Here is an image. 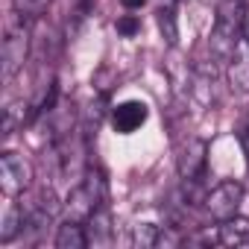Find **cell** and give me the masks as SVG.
Wrapping results in <instances>:
<instances>
[{"label":"cell","mask_w":249,"mask_h":249,"mask_svg":"<svg viewBox=\"0 0 249 249\" xmlns=\"http://www.w3.org/2000/svg\"><path fill=\"white\" fill-rule=\"evenodd\" d=\"M27 56H30V30H27V24L21 18V21L9 24L6 38H3V53H0V59H3V79L6 82L24 68Z\"/></svg>","instance_id":"6da1fadb"},{"label":"cell","mask_w":249,"mask_h":249,"mask_svg":"<svg viewBox=\"0 0 249 249\" xmlns=\"http://www.w3.org/2000/svg\"><path fill=\"white\" fill-rule=\"evenodd\" d=\"M33 185V164L21 153H3L0 156V188L6 196H21Z\"/></svg>","instance_id":"7a4b0ae2"},{"label":"cell","mask_w":249,"mask_h":249,"mask_svg":"<svg viewBox=\"0 0 249 249\" xmlns=\"http://www.w3.org/2000/svg\"><path fill=\"white\" fill-rule=\"evenodd\" d=\"M240 202H243V185L240 182H220L205 194V211L217 223L234 217L240 211Z\"/></svg>","instance_id":"3957f363"},{"label":"cell","mask_w":249,"mask_h":249,"mask_svg":"<svg viewBox=\"0 0 249 249\" xmlns=\"http://www.w3.org/2000/svg\"><path fill=\"white\" fill-rule=\"evenodd\" d=\"M205 141L202 138H185L182 147L176 150V167L185 185H199L205 176Z\"/></svg>","instance_id":"277c9868"},{"label":"cell","mask_w":249,"mask_h":249,"mask_svg":"<svg viewBox=\"0 0 249 249\" xmlns=\"http://www.w3.org/2000/svg\"><path fill=\"white\" fill-rule=\"evenodd\" d=\"M147 117H150V111L141 100H126L111 108V126L120 135H132L135 129H141L147 123Z\"/></svg>","instance_id":"5b68a950"},{"label":"cell","mask_w":249,"mask_h":249,"mask_svg":"<svg viewBox=\"0 0 249 249\" xmlns=\"http://www.w3.org/2000/svg\"><path fill=\"white\" fill-rule=\"evenodd\" d=\"M229 82L234 94H249V41L243 38L229 59Z\"/></svg>","instance_id":"8992f818"},{"label":"cell","mask_w":249,"mask_h":249,"mask_svg":"<svg viewBox=\"0 0 249 249\" xmlns=\"http://www.w3.org/2000/svg\"><path fill=\"white\" fill-rule=\"evenodd\" d=\"M85 231H88V243H94V246H108L111 243V217H108L106 205H100L85 220Z\"/></svg>","instance_id":"52a82bcc"},{"label":"cell","mask_w":249,"mask_h":249,"mask_svg":"<svg viewBox=\"0 0 249 249\" xmlns=\"http://www.w3.org/2000/svg\"><path fill=\"white\" fill-rule=\"evenodd\" d=\"M56 246H59V249H85V246H88L85 223L68 217V220L59 226V231H56Z\"/></svg>","instance_id":"ba28073f"},{"label":"cell","mask_w":249,"mask_h":249,"mask_svg":"<svg viewBox=\"0 0 249 249\" xmlns=\"http://www.w3.org/2000/svg\"><path fill=\"white\" fill-rule=\"evenodd\" d=\"M220 234H217V240L220 243H226V246H234V243H243V240H249V220L246 217H229V220H223L220 226Z\"/></svg>","instance_id":"9c48e42d"},{"label":"cell","mask_w":249,"mask_h":249,"mask_svg":"<svg viewBox=\"0 0 249 249\" xmlns=\"http://www.w3.org/2000/svg\"><path fill=\"white\" fill-rule=\"evenodd\" d=\"M159 30L164 36V41L173 47L179 41V21H176V0H164V3L159 6Z\"/></svg>","instance_id":"30bf717a"},{"label":"cell","mask_w":249,"mask_h":249,"mask_svg":"<svg viewBox=\"0 0 249 249\" xmlns=\"http://www.w3.org/2000/svg\"><path fill=\"white\" fill-rule=\"evenodd\" d=\"M27 226V211L24 205H12L6 214H3V226H0V243H12Z\"/></svg>","instance_id":"8fae6325"},{"label":"cell","mask_w":249,"mask_h":249,"mask_svg":"<svg viewBox=\"0 0 249 249\" xmlns=\"http://www.w3.org/2000/svg\"><path fill=\"white\" fill-rule=\"evenodd\" d=\"M27 120H33V111L27 108V103H24V100L9 103V106L3 108V135H12V132L24 129Z\"/></svg>","instance_id":"7c38bea8"},{"label":"cell","mask_w":249,"mask_h":249,"mask_svg":"<svg viewBox=\"0 0 249 249\" xmlns=\"http://www.w3.org/2000/svg\"><path fill=\"white\" fill-rule=\"evenodd\" d=\"M12 6L21 18H38L50 6V0H12Z\"/></svg>","instance_id":"4fadbf2b"},{"label":"cell","mask_w":249,"mask_h":249,"mask_svg":"<svg viewBox=\"0 0 249 249\" xmlns=\"http://www.w3.org/2000/svg\"><path fill=\"white\" fill-rule=\"evenodd\" d=\"M159 234H161V226H150V223H144V226H138L135 229V243L138 246H159Z\"/></svg>","instance_id":"5bb4252c"},{"label":"cell","mask_w":249,"mask_h":249,"mask_svg":"<svg viewBox=\"0 0 249 249\" xmlns=\"http://www.w3.org/2000/svg\"><path fill=\"white\" fill-rule=\"evenodd\" d=\"M141 30V21L135 18V15H126V18H117V33L120 36H126V38H132L135 33Z\"/></svg>","instance_id":"9a60e30c"},{"label":"cell","mask_w":249,"mask_h":249,"mask_svg":"<svg viewBox=\"0 0 249 249\" xmlns=\"http://www.w3.org/2000/svg\"><path fill=\"white\" fill-rule=\"evenodd\" d=\"M237 138H240V147H243V153H246V161H249V114H246V120L240 123V132H237Z\"/></svg>","instance_id":"2e32d148"},{"label":"cell","mask_w":249,"mask_h":249,"mask_svg":"<svg viewBox=\"0 0 249 249\" xmlns=\"http://www.w3.org/2000/svg\"><path fill=\"white\" fill-rule=\"evenodd\" d=\"M120 3L126 6V9H141V6L147 3V0H120Z\"/></svg>","instance_id":"e0dca14e"},{"label":"cell","mask_w":249,"mask_h":249,"mask_svg":"<svg viewBox=\"0 0 249 249\" xmlns=\"http://www.w3.org/2000/svg\"><path fill=\"white\" fill-rule=\"evenodd\" d=\"M243 41H249V6L243 12Z\"/></svg>","instance_id":"ac0fdd59"},{"label":"cell","mask_w":249,"mask_h":249,"mask_svg":"<svg viewBox=\"0 0 249 249\" xmlns=\"http://www.w3.org/2000/svg\"><path fill=\"white\" fill-rule=\"evenodd\" d=\"M240 3H246V0H240Z\"/></svg>","instance_id":"d6986e66"}]
</instances>
